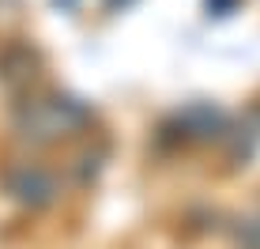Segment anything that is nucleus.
Instances as JSON below:
<instances>
[{"label": "nucleus", "mask_w": 260, "mask_h": 249, "mask_svg": "<svg viewBox=\"0 0 260 249\" xmlns=\"http://www.w3.org/2000/svg\"><path fill=\"white\" fill-rule=\"evenodd\" d=\"M8 193L26 200V204H46L53 197V181H49V174H42V170L19 166V170L8 174Z\"/></svg>", "instance_id": "2"}, {"label": "nucleus", "mask_w": 260, "mask_h": 249, "mask_svg": "<svg viewBox=\"0 0 260 249\" xmlns=\"http://www.w3.org/2000/svg\"><path fill=\"white\" fill-rule=\"evenodd\" d=\"M79 124H83V110L68 99H53V95L26 102L23 113H19V129L30 140H57L64 132L79 129Z\"/></svg>", "instance_id": "1"}]
</instances>
